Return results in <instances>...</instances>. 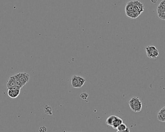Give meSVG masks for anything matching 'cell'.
I'll list each match as a JSON object with an SVG mask.
<instances>
[{"instance_id": "obj_7", "label": "cell", "mask_w": 165, "mask_h": 132, "mask_svg": "<svg viewBox=\"0 0 165 132\" xmlns=\"http://www.w3.org/2000/svg\"><path fill=\"white\" fill-rule=\"evenodd\" d=\"M157 120L162 123L165 122V107H163L161 109L157 114Z\"/></svg>"}, {"instance_id": "obj_1", "label": "cell", "mask_w": 165, "mask_h": 132, "mask_svg": "<svg viewBox=\"0 0 165 132\" xmlns=\"http://www.w3.org/2000/svg\"><path fill=\"white\" fill-rule=\"evenodd\" d=\"M144 6L142 3L138 0H134V7L133 12L126 14V16L131 18L136 19L144 11Z\"/></svg>"}, {"instance_id": "obj_11", "label": "cell", "mask_w": 165, "mask_h": 132, "mask_svg": "<svg viewBox=\"0 0 165 132\" xmlns=\"http://www.w3.org/2000/svg\"><path fill=\"white\" fill-rule=\"evenodd\" d=\"M71 84L73 88H79L78 80L77 78V75H74L73 76L71 80Z\"/></svg>"}, {"instance_id": "obj_19", "label": "cell", "mask_w": 165, "mask_h": 132, "mask_svg": "<svg viewBox=\"0 0 165 132\" xmlns=\"http://www.w3.org/2000/svg\"><path fill=\"white\" fill-rule=\"evenodd\" d=\"M121 132H130V129H129V128L127 127V128L125 130H124V131H123Z\"/></svg>"}, {"instance_id": "obj_15", "label": "cell", "mask_w": 165, "mask_h": 132, "mask_svg": "<svg viewBox=\"0 0 165 132\" xmlns=\"http://www.w3.org/2000/svg\"><path fill=\"white\" fill-rule=\"evenodd\" d=\"M127 126L125 124L122 123L120 125H119L116 128V129L118 131H120V132H122L124 130H125L126 128H127Z\"/></svg>"}, {"instance_id": "obj_17", "label": "cell", "mask_w": 165, "mask_h": 132, "mask_svg": "<svg viewBox=\"0 0 165 132\" xmlns=\"http://www.w3.org/2000/svg\"><path fill=\"white\" fill-rule=\"evenodd\" d=\"M88 96H89L87 92H85L82 93L80 95V97L84 100H86L88 98Z\"/></svg>"}, {"instance_id": "obj_20", "label": "cell", "mask_w": 165, "mask_h": 132, "mask_svg": "<svg viewBox=\"0 0 165 132\" xmlns=\"http://www.w3.org/2000/svg\"><path fill=\"white\" fill-rule=\"evenodd\" d=\"M117 132H120V131H117Z\"/></svg>"}, {"instance_id": "obj_6", "label": "cell", "mask_w": 165, "mask_h": 132, "mask_svg": "<svg viewBox=\"0 0 165 132\" xmlns=\"http://www.w3.org/2000/svg\"><path fill=\"white\" fill-rule=\"evenodd\" d=\"M134 7V0H131L128 1L125 6V11L126 14L131 13L133 12Z\"/></svg>"}, {"instance_id": "obj_18", "label": "cell", "mask_w": 165, "mask_h": 132, "mask_svg": "<svg viewBox=\"0 0 165 132\" xmlns=\"http://www.w3.org/2000/svg\"><path fill=\"white\" fill-rule=\"evenodd\" d=\"M39 132H46L47 131V128L45 126H41L39 128Z\"/></svg>"}, {"instance_id": "obj_4", "label": "cell", "mask_w": 165, "mask_h": 132, "mask_svg": "<svg viewBox=\"0 0 165 132\" xmlns=\"http://www.w3.org/2000/svg\"><path fill=\"white\" fill-rule=\"evenodd\" d=\"M145 50L148 58L151 59H156L159 56V52L156 47L154 46H147Z\"/></svg>"}, {"instance_id": "obj_5", "label": "cell", "mask_w": 165, "mask_h": 132, "mask_svg": "<svg viewBox=\"0 0 165 132\" xmlns=\"http://www.w3.org/2000/svg\"><path fill=\"white\" fill-rule=\"evenodd\" d=\"M7 94L9 97L11 98H17L20 94L21 90H7Z\"/></svg>"}, {"instance_id": "obj_13", "label": "cell", "mask_w": 165, "mask_h": 132, "mask_svg": "<svg viewBox=\"0 0 165 132\" xmlns=\"http://www.w3.org/2000/svg\"><path fill=\"white\" fill-rule=\"evenodd\" d=\"M77 80H78L79 88H81L83 86V85L84 84L86 80L85 78H83L82 77V76H77Z\"/></svg>"}, {"instance_id": "obj_3", "label": "cell", "mask_w": 165, "mask_h": 132, "mask_svg": "<svg viewBox=\"0 0 165 132\" xmlns=\"http://www.w3.org/2000/svg\"><path fill=\"white\" fill-rule=\"evenodd\" d=\"M128 104L131 109L134 112H139L142 109V102L137 97H134L132 98L129 100Z\"/></svg>"}, {"instance_id": "obj_16", "label": "cell", "mask_w": 165, "mask_h": 132, "mask_svg": "<svg viewBox=\"0 0 165 132\" xmlns=\"http://www.w3.org/2000/svg\"><path fill=\"white\" fill-rule=\"evenodd\" d=\"M158 16L161 20H165V12H157Z\"/></svg>"}, {"instance_id": "obj_2", "label": "cell", "mask_w": 165, "mask_h": 132, "mask_svg": "<svg viewBox=\"0 0 165 132\" xmlns=\"http://www.w3.org/2000/svg\"><path fill=\"white\" fill-rule=\"evenodd\" d=\"M14 75L16 86L20 88L24 87L30 80V75L26 73H19Z\"/></svg>"}, {"instance_id": "obj_14", "label": "cell", "mask_w": 165, "mask_h": 132, "mask_svg": "<svg viewBox=\"0 0 165 132\" xmlns=\"http://www.w3.org/2000/svg\"><path fill=\"white\" fill-rule=\"evenodd\" d=\"M44 111L45 113L46 114L49 115H52V108L49 106H46L44 107Z\"/></svg>"}, {"instance_id": "obj_8", "label": "cell", "mask_w": 165, "mask_h": 132, "mask_svg": "<svg viewBox=\"0 0 165 132\" xmlns=\"http://www.w3.org/2000/svg\"><path fill=\"white\" fill-rule=\"evenodd\" d=\"M16 86V83L15 75H13L12 76H11L7 81V84H6L7 89L8 90L9 88L13 87L14 86Z\"/></svg>"}, {"instance_id": "obj_9", "label": "cell", "mask_w": 165, "mask_h": 132, "mask_svg": "<svg viewBox=\"0 0 165 132\" xmlns=\"http://www.w3.org/2000/svg\"><path fill=\"white\" fill-rule=\"evenodd\" d=\"M123 123V120L121 119L120 118L118 117H116V118L115 119L113 123V124L112 125V127L113 129H116L117 127L119 125H120L121 124Z\"/></svg>"}, {"instance_id": "obj_12", "label": "cell", "mask_w": 165, "mask_h": 132, "mask_svg": "<svg viewBox=\"0 0 165 132\" xmlns=\"http://www.w3.org/2000/svg\"><path fill=\"white\" fill-rule=\"evenodd\" d=\"M116 116H109L108 118H107V119L106 120V124L108 125H109V126H112V124H113V123L115 120V119L116 118Z\"/></svg>"}, {"instance_id": "obj_10", "label": "cell", "mask_w": 165, "mask_h": 132, "mask_svg": "<svg viewBox=\"0 0 165 132\" xmlns=\"http://www.w3.org/2000/svg\"><path fill=\"white\" fill-rule=\"evenodd\" d=\"M157 12H165V0H162L157 7Z\"/></svg>"}]
</instances>
